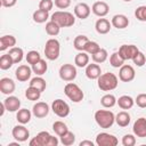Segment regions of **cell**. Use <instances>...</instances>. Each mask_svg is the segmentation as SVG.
Here are the masks:
<instances>
[{"mask_svg": "<svg viewBox=\"0 0 146 146\" xmlns=\"http://www.w3.org/2000/svg\"><path fill=\"white\" fill-rule=\"evenodd\" d=\"M112 25L119 30H122V29H125L128 27L129 25V19L125 15L123 14H117V15H114L112 17V21H111Z\"/></svg>", "mask_w": 146, "mask_h": 146, "instance_id": "ffe728a7", "label": "cell"}, {"mask_svg": "<svg viewBox=\"0 0 146 146\" xmlns=\"http://www.w3.org/2000/svg\"><path fill=\"white\" fill-rule=\"evenodd\" d=\"M138 52H139V49L135 44H122L119 48V54L122 56L124 60L132 59Z\"/></svg>", "mask_w": 146, "mask_h": 146, "instance_id": "30bf717a", "label": "cell"}, {"mask_svg": "<svg viewBox=\"0 0 146 146\" xmlns=\"http://www.w3.org/2000/svg\"><path fill=\"white\" fill-rule=\"evenodd\" d=\"M32 113H33V115L35 117L42 119V117H44V116L48 115V113H49V106L44 102H38V103H35L33 105Z\"/></svg>", "mask_w": 146, "mask_h": 146, "instance_id": "5bb4252c", "label": "cell"}, {"mask_svg": "<svg viewBox=\"0 0 146 146\" xmlns=\"http://www.w3.org/2000/svg\"><path fill=\"white\" fill-rule=\"evenodd\" d=\"M136 76V72H135V68L131 66V65H122L120 67V71H119V79L122 81V82H130L135 79Z\"/></svg>", "mask_w": 146, "mask_h": 146, "instance_id": "8fae6325", "label": "cell"}, {"mask_svg": "<svg viewBox=\"0 0 146 146\" xmlns=\"http://www.w3.org/2000/svg\"><path fill=\"white\" fill-rule=\"evenodd\" d=\"M59 52H60V44L59 41L57 39H49L46 42L44 46V55L46 58L49 60H56L59 57Z\"/></svg>", "mask_w": 146, "mask_h": 146, "instance_id": "5b68a950", "label": "cell"}, {"mask_svg": "<svg viewBox=\"0 0 146 146\" xmlns=\"http://www.w3.org/2000/svg\"><path fill=\"white\" fill-rule=\"evenodd\" d=\"M119 80L117 76L114 73L107 72V73H103L100 74V76L97 79V86L100 90L103 91H111L114 90L117 87Z\"/></svg>", "mask_w": 146, "mask_h": 146, "instance_id": "6da1fadb", "label": "cell"}, {"mask_svg": "<svg viewBox=\"0 0 146 146\" xmlns=\"http://www.w3.org/2000/svg\"><path fill=\"white\" fill-rule=\"evenodd\" d=\"M49 11H46V10H41V9H36L34 13H33V21L38 24H41V23H44L48 18H49Z\"/></svg>", "mask_w": 146, "mask_h": 146, "instance_id": "4dcf8cb0", "label": "cell"}, {"mask_svg": "<svg viewBox=\"0 0 146 146\" xmlns=\"http://www.w3.org/2000/svg\"><path fill=\"white\" fill-rule=\"evenodd\" d=\"M30 87H33V88H35V89H38L39 91L42 92V91L46 89L47 83H46V80L39 75V76H35V78L31 79V81H30Z\"/></svg>", "mask_w": 146, "mask_h": 146, "instance_id": "f546056e", "label": "cell"}, {"mask_svg": "<svg viewBox=\"0 0 146 146\" xmlns=\"http://www.w3.org/2000/svg\"><path fill=\"white\" fill-rule=\"evenodd\" d=\"M32 72H33L32 67H30L27 65H19L15 71V75L19 82H25L31 78Z\"/></svg>", "mask_w": 146, "mask_h": 146, "instance_id": "4fadbf2b", "label": "cell"}, {"mask_svg": "<svg viewBox=\"0 0 146 146\" xmlns=\"http://www.w3.org/2000/svg\"><path fill=\"white\" fill-rule=\"evenodd\" d=\"M135 16L140 22H146V6H139L135 10Z\"/></svg>", "mask_w": 146, "mask_h": 146, "instance_id": "7bdbcfd3", "label": "cell"}, {"mask_svg": "<svg viewBox=\"0 0 146 146\" xmlns=\"http://www.w3.org/2000/svg\"><path fill=\"white\" fill-rule=\"evenodd\" d=\"M18 143H19V141H17V143H9V145H8V146H19V145H18Z\"/></svg>", "mask_w": 146, "mask_h": 146, "instance_id": "816d5d0a", "label": "cell"}, {"mask_svg": "<svg viewBox=\"0 0 146 146\" xmlns=\"http://www.w3.org/2000/svg\"><path fill=\"white\" fill-rule=\"evenodd\" d=\"M64 94L66 95V97L74 102V103H79L83 99L84 95H83V91L81 90V88L76 84V83H73V82H68L66 83V86L64 87Z\"/></svg>", "mask_w": 146, "mask_h": 146, "instance_id": "8992f818", "label": "cell"}, {"mask_svg": "<svg viewBox=\"0 0 146 146\" xmlns=\"http://www.w3.org/2000/svg\"><path fill=\"white\" fill-rule=\"evenodd\" d=\"M8 54L11 56V58H13V60H14V64L21 63L22 59H23V57H24V51H23V49L19 48V47H13V48H10Z\"/></svg>", "mask_w": 146, "mask_h": 146, "instance_id": "83f0119b", "label": "cell"}, {"mask_svg": "<svg viewBox=\"0 0 146 146\" xmlns=\"http://www.w3.org/2000/svg\"><path fill=\"white\" fill-rule=\"evenodd\" d=\"M135 103L137 104V106H139L140 108H146V94H139L136 99Z\"/></svg>", "mask_w": 146, "mask_h": 146, "instance_id": "7dc6e473", "label": "cell"}, {"mask_svg": "<svg viewBox=\"0 0 146 146\" xmlns=\"http://www.w3.org/2000/svg\"><path fill=\"white\" fill-rule=\"evenodd\" d=\"M133 133L139 137V138H145L146 137V119L145 117H139L135 121L133 127H132Z\"/></svg>", "mask_w": 146, "mask_h": 146, "instance_id": "9a60e30c", "label": "cell"}, {"mask_svg": "<svg viewBox=\"0 0 146 146\" xmlns=\"http://www.w3.org/2000/svg\"><path fill=\"white\" fill-rule=\"evenodd\" d=\"M55 6L59 9H66L71 5V0H55Z\"/></svg>", "mask_w": 146, "mask_h": 146, "instance_id": "c3c4849f", "label": "cell"}, {"mask_svg": "<svg viewBox=\"0 0 146 146\" xmlns=\"http://www.w3.org/2000/svg\"><path fill=\"white\" fill-rule=\"evenodd\" d=\"M50 21L56 22L60 27H70L75 23V17L73 16V14L68 13V11H55L51 15Z\"/></svg>", "mask_w": 146, "mask_h": 146, "instance_id": "277c9868", "label": "cell"}, {"mask_svg": "<svg viewBox=\"0 0 146 146\" xmlns=\"http://www.w3.org/2000/svg\"><path fill=\"white\" fill-rule=\"evenodd\" d=\"M124 2H130V1H132V0H123Z\"/></svg>", "mask_w": 146, "mask_h": 146, "instance_id": "f5cc1de1", "label": "cell"}, {"mask_svg": "<svg viewBox=\"0 0 146 146\" xmlns=\"http://www.w3.org/2000/svg\"><path fill=\"white\" fill-rule=\"evenodd\" d=\"M110 64H111L113 67L119 68V67H121V66L124 64V59H123L122 56L119 54V51H115V52H113V54L111 55V57H110Z\"/></svg>", "mask_w": 146, "mask_h": 146, "instance_id": "d590c367", "label": "cell"}, {"mask_svg": "<svg viewBox=\"0 0 146 146\" xmlns=\"http://www.w3.org/2000/svg\"><path fill=\"white\" fill-rule=\"evenodd\" d=\"M58 139L51 136L48 131H40L33 139L30 140V146H57Z\"/></svg>", "mask_w": 146, "mask_h": 146, "instance_id": "3957f363", "label": "cell"}, {"mask_svg": "<svg viewBox=\"0 0 146 146\" xmlns=\"http://www.w3.org/2000/svg\"><path fill=\"white\" fill-rule=\"evenodd\" d=\"M90 11H91V9L86 2H79L74 7V15L80 19L88 18L90 15Z\"/></svg>", "mask_w": 146, "mask_h": 146, "instance_id": "2e32d148", "label": "cell"}, {"mask_svg": "<svg viewBox=\"0 0 146 146\" xmlns=\"http://www.w3.org/2000/svg\"><path fill=\"white\" fill-rule=\"evenodd\" d=\"M100 49V46L96 42V41H88L87 43H86V46H84V48H83V51H86L87 54H89V55H94V54H96L98 50Z\"/></svg>", "mask_w": 146, "mask_h": 146, "instance_id": "ab89813d", "label": "cell"}, {"mask_svg": "<svg viewBox=\"0 0 146 146\" xmlns=\"http://www.w3.org/2000/svg\"><path fill=\"white\" fill-rule=\"evenodd\" d=\"M75 141V135L73 132H71L70 130L67 132H65L63 136H60V143L64 145V146H70V145H73Z\"/></svg>", "mask_w": 146, "mask_h": 146, "instance_id": "f35d334b", "label": "cell"}, {"mask_svg": "<svg viewBox=\"0 0 146 146\" xmlns=\"http://www.w3.org/2000/svg\"><path fill=\"white\" fill-rule=\"evenodd\" d=\"M74 63L78 67H86L89 64V54H87L86 51H80L75 55L74 58Z\"/></svg>", "mask_w": 146, "mask_h": 146, "instance_id": "484cf974", "label": "cell"}, {"mask_svg": "<svg viewBox=\"0 0 146 146\" xmlns=\"http://www.w3.org/2000/svg\"><path fill=\"white\" fill-rule=\"evenodd\" d=\"M6 110L8 112H17L21 107V100L15 96H9L3 100Z\"/></svg>", "mask_w": 146, "mask_h": 146, "instance_id": "7402d4cb", "label": "cell"}, {"mask_svg": "<svg viewBox=\"0 0 146 146\" xmlns=\"http://www.w3.org/2000/svg\"><path fill=\"white\" fill-rule=\"evenodd\" d=\"M116 98H115V96L114 95H112V94H106V95H104L102 98H100V104L104 106V107H106V108H111V107H113L115 104H116Z\"/></svg>", "mask_w": 146, "mask_h": 146, "instance_id": "d6a6232c", "label": "cell"}, {"mask_svg": "<svg viewBox=\"0 0 146 146\" xmlns=\"http://www.w3.org/2000/svg\"><path fill=\"white\" fill-rule=\"evenodd\" d=\"M15 82L10 78H2L0 80V91L5 95H10L15 91Z\"/></svg>", "mask_w": 146, "mask_h": 146, "instance_id": "d6986e66", "label": "cell"}, {"mask_svg": "<svg viewBox=\"0 0 146 146\" xmlns=\"http://www.w3.org/2000/svg\"><path fill=\"white\" fill-rule=\"evenodd\" d=\"M111 26H112V23H110L108 19L103 18V17L97 19V22L95 24V29H96L97 33H99V34H107L111 30Z\"/></svg>", "mask_w": 146, "mask_h": 146, "instance_id": "44dd1931", "label": "cell"}, {"mask_svg": "<svg viewBox=\"0 0 146 146\" xmlns=\"http://www.w3.org/2000/svg\"><path fill=\"white\" fill-rule=\"evenodd\" d=\"M89 41L88 36L87 35H83V34H80V35H76L74 41H73V46L76 50L79 51H83V48L86 46V43Z\"/></svg>", "mask_w": 146, "mask_h": 146, "instance_id": "1f68e13d", "label": "cell"}, {"mask_svg": "<svg viewBox=\"0 0 146 146\" xmlns=\"http://www.w3.org/2000/svg\"><path fill=\"white\" fill-rule=\"evenodd\" d=\"M32 114L33 113H31V111L27 110V108H19L17 111V114H16V120L21 124H26V123L30 122Z\"/></svg>", "mask_w": 146, "mask_h": 146, "instance_id": "cb8c5ba5", "label": "cell"}, {"mask_svg": "<svg viewBox=\"0 0 146 146\" xmlns=\"http://www.w3.org/2000/svg\"><path fill=\"white\" fill-rule=\"evenodd\" d=\"M16 44V38L14 35H2L0 38V50L5 51L8 48H13Z\"/></svg>", "mask_w": 146, "mask_h": 146, "instance_id": "603a6c76", "label": "cell"}, {"mask_svg": "<svg viewBox=\"0 0 146 146\" xmlns=\"http://www.w3.org/2000/svg\"><path fill=\"white\" fill-rule=\"evenodd\" d=\"M115 122L117 123V125L124 128V127H128V124L130 123V114L125 111H121L116 114L115 116Z\"/></svg>", "mask_w": 146, "mask_h": 146, "instance_id": "4316f807", "label": "cell"}, {"mask_svg": "<svg viewBox=\"0 0 146 146\" xmlns=\"http://www.w3.org/2000/svg\"><path fill=\"white\" fill-rule=\"evenodd\" d=\"M25 58H26V62L29 64H31V66H32V65H34L35 63H38L41 59V56L36 50H31V51L27 52Z\"/></svg>", "mask_w": 146, "mask_h": 146, "instance_id": "b9f144b4", "label": "cell"}, {"mask_svg": "<svg viewBox=\"0 0 146 146\" xmlns=\"http://www.w3.org/2000/svg\"><path fill=\"white\" fill-rule=\"evenodd\" d=\"M40 96H41V91H39L33 87H29L25 91V97L29 100H39Z\"/></svg>", "mask_w": 146, "mask_h": 146, "instance_id": "60d3db41", "label": "cell"}, {"mask_svg": "<svg viewBox=\"0 0 146 146\" xmlns=\"http://www.w3.org/2000/svg\"><path fill=\"white\" fill-rule=\"evenodd\" d=\"M79 145L80 146H94V143L91 140H82Z\"/></svg>", "mask_w": 146, "mask_h": 146, "instance_id": "f907efd6", "label": "cell"}, {"mask_svg": "<svg viewBox=\"0 0 146 146\" xmlns=\"http://www.w3.org/2000/svg\"><path fill=\"white\" fill-rule=\"evenodd\" d=\"M117 143V138L107 132H100L96 137V144L98 146H116Z\"/></svg>", "mask_w": 146, "mask_h": 146, "instance_id": "9c48e42d", "label": "cell"}, {"mask_svg": "<svg viewBox=\"0 0 146 146\" xmlns=\"http://www.w3.org/2000/svg\"><path fill=\"white\" fill-rule=\"evenodd\" d=\"M107 57H108L107 50L104 49V48H100L96 54L91 55L92 60H94L95 63H97V64H102V63H104V62L107 59Z\"/></svg>", "mask_w": 146, "mask_h": 146, "instance_id": "e575fe53", "label": "cell"}, {"mask_svg": "<svg viewBox=\"0 0 146 146\" xmlns=\"http://www.w3.org/2000/svg\"><path fill=\"white\" fill-rule=\"evenodd\" d=\"M16 1H17V0H0L1 6H2V7H6V8H9V7L15 6V5H16Z\"/></svg>", "mask_w": 146, "mask_h": 146, "instance_id": "681fc988", "label": "cell"}, {"mask_svg": "<svg viewBox=\"0 0 146 146\" xmlns=\"http://www.w3.org/2000/svg\"><path fill=\"white\" fill-rule=\"evenodd\" d=\"M54 7V2L52 0H41L39 3V9L41 10H46V11H50Z\"/></svg>", "mask_w": 146, "mask_h": 146, "instance_id": "bcb514c9", "label": "cell"}, {"mask_svg": "<svg viewBox=\"0 0 146 146\" xmlns=\"http://www.w3.org/2000/svg\"><path fill=\"white\" fill-rule=\"evenodd\" d=\"M14 60L9 54H5L0 57V68L1 70H8L13 66Z\"/></svg>", "mask_w": 146, "mask_h": 146, "instance_id": "74e56055", "label": "cell"}, {"mask_svg": "<svg viewBox=\"0 0 146 146\" xmlns=\"http://www.w3.org/2000/svg\"><path fill=\"white\" fill-rule=\"evenodd\" d=\"M52 130H54V131H55V133H56V135H58L59 137H60V136H63L65 132H67V131H68L67 125H66L64 122H62V121H55V122L52 123Z\"/></svg>", "mask_w": 146, "mask_h": 146, "instance_id": "8d00e7d4", "label": "cell"}, {"mask_svg": "<svg viewBox=\"0 0 146 146\" xmlns=\"http://www.w3.org/2000/svg\"><path fill=\"white\" fill-rule=\"evenodd\" d=\"M59 78L63 81L71 82L76 78V68L72 64H64L59 68Z\"/></svg>", "mask_w": 146, "mask_h": 146, "instance_id": "ba28073f", "label": "cell"}, {"mask_svg": "<svg viewBox=\"0 0 146 146\" xmlns=\"http://www.w3.org/2000/svg\"><path fill=\"white\" fill-rule=\"evenodd\" d=\"M48 70V64L44 59H40L38 63H35L34 65H32V71L33 73H35L36 75H43Z\"/></svg>", "mask_w": 146, "mask_h": 146, "instance_id": "f1b7e54d", "label": "cell"}, {"mask_svg": "<svg viewBox=\"0 0 146 146\" xmlns=\"http://www.w3.org/2000/svg\"><path fill=\"white\" fill-rule=\"evenodd\" d=\"M116 104L122 110H130L135 104V99L128 95H123V96L119 97V99L116 100Z\"/></svg>", "mask_w": 146, "mask_h": 146, "instance_id": "d4e9b609", "label": "cell"}, {"mask_svg": "<svg viewBox=\"0 0 146 146\" xmlns=\"http://www.w3.org/2000/svg\"><path fill=\"white\" fill-rule=\"evenodd\" d=\"M102 74V68L97 63L94 64H88L86 66V76L90 80H96Z\"/></svg>", "mask_w": 146, "mask_h": 146, "instance_id": "ac0fdd59", "label": "cell"}, {"mask_svg": "<svg viewBox=\"0 0 146 146\" xmlns=\"http://www.w3.org/2000/svg\"><path fill=\"white\" fill-rule=\"evenodd\" d=\"M95 121H96V123L100 128L108 129L115 122V115L111 111H107V110H98L95 113Z\"/></svg>", "mask_w": 146, "mask_h": 146, "instance_id": "7a4b0ae2", "label": "cell"}, {"mask_svg": "<svg viewBox=\"0 0 146 146\" xmlns=\"http://www.w3.org/2000/svg\"><path fill=\"white\" fill-rule=\"evenodd\" d=\"M51 110L59 117H66L70 114V106L63 99H55L51 104Z\"/></svg>", "mask_w": 146, "mask_h": 146, "instance_id": "52a82bcc", "label": "cell"}, {"mask_svg": "<svg viewBox=\"0 0 146 146\" xmlns=\"http://www.w3.org/2000/svg\"><path fill=\"white\" fill-rule=\"evenodd\" d=\"M92 13L98 17H104L108 14L110 7L105 1H96L91 7Z\"/></svg>", "mask_w": 146, "mask_h": 146, "instance_id": "e0dca14e", "label": "cell"}, {"mask_svg": "<svg viewBox=\"0 0 146 146\" xmlns=\"http://www.w3.org/2000/svg\"><path fill=\"white\" fill-rule=\"evenodd\" d=\"M60 31V26L54 22V21H49L47 24H46V32L48 35H51V36H56Z\"/></svg>", "mask_w": 146, "mask_h": 146, "instance_id": "836d02e7", "label": "cell"}, {"mask_svg": "<svg viewBox=\"0 0 146 146\" xmlns=\"http://www.w3.org/2000/svg\"><path fill=\"white\" fill-rule=\"evenodd\" d=\"M13 137L19 141V143H23V141H26L27 138L30 137V131L27 130L26 127H24V124H19V125H15L13 128Z\"/></svg>", "mask_w": 146, "mask_h": 146, "instance_id": "7c38bea8", "label": "cell"}, {"mask_svg": "<svg viewBox=\"0 0 146 146\" xmlns=\"http://www.w3.org/2000/svg\"><path fill=\"white\" fill-rule=\"evenodd\" d=\"M135 144H136V138L133 135L128 133V135H124L122 137V145L123 146H133Z\"/></svg>", "mask_w": 146, "mask_h": 146, "instance_id": "f6af8a7d", "label": "cell"}, {"mask_svg": "<svg viewBox=\"0 0 146 146\" xmlns=\"http://www.w3.org/2000/svg\"><path fill=\"white\" fill-rule=\"evenodd\" d=\"M132 62H133V64H136L137 66L141 67V66H144V64L146 63V57H145V55H144L141 51H139V52L132 58Z\"/></svg>", "mask_w": 146, "mask_h": 146, "instance_id": "ee69618b", "label": "cell"}]
</instances>
